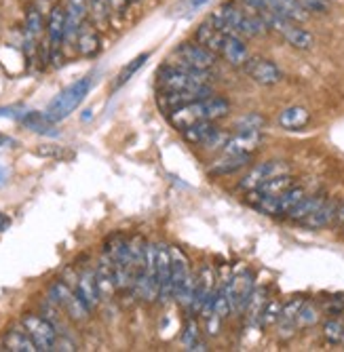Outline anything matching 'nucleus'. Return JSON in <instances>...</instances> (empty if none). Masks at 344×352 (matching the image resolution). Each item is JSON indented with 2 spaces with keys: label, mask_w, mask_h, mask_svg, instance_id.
<instances>
[{
  "label": "nucleus",
  "mask_w": 344,
  "mask_h": 352,
  "mask_svg": "<svg viewBox=\"0 0 344 352\" xmlns=\"http://www.w3.org/2000/svg\"><path fill=\"white\" fill-rule=\"evenodd\" d=\"M207 21L217 30L226 32V34H237L241 38H258L268 32L264 21L254 11L237 7L233 3L220 5L207 17Z\"/></svg>",
  "instance_id": "obj_1"
},
{
  "label": "nucleus",
  "mask_w": 344,
  "mask_h": 352,
  "mask_svg": "<svg viewBox=\"0 0 344 352\" xmlns=\"http://www.w3.org/2000/svg\"><path fill=\"white\" fill-rule=\"evenodd\" d=\"M230 114V104L224 98H217V95H209V98L197 100L193 104H186L169 114V122L175 126L178 131L186 129L195 122H205V120H222Z\"/></svg>",
  "instance_id": "obj_2"
},
{
  "label": "nucleus",
  "mask_w": 344,
  "mask_h": 352,
  "mask_svg": "<svg viewBox=\"0 0 344 352\" xmlns=\"http://www.w3.org/2000/svg\"><path fill=\"white\" fill-rule=\"evenodd\" d=\"M91 87H93V74H87V76L74 80L72 85H68L64 91H59L55 98L49 102V106L45 110L49 120L59 122V120L68 118L85 102V98L89 95Z\"/></svg>",
  "instance_id": "obj_3"
},
{
  "label": "nucleus",
  "mask_w": 344,
  "mask_h": 352,
  "mask_svg": "<svg viewBox=\"0 0 344 352\" xmlns=\"http://www.w3.org/2000/svg\"><path fill=\"white\" fill-rule=\"evenodd\" d=\"M256 15L264 21V25L270 32L279 34L290 47H294L298 51H308V49H312V45H315V36H312L306 28H302L298 21L288 19L275 11H258Z\"/></svg>",
  "instance_id": "obj_4"
},
{
  "label": "nucleus",
  "mask_w": 344,
  "mask_h": 352,
  "mask_svg": "<svg viewBox=\"0 0 344 352\" xmlns=\"http://www.w3.org/2000/svg\"><path fill=\"white\" fill-rule=\"evenodd\" d=\"M159 89L161 91H197L209 87V72H191L182 66H163L159 70Z\"/></svg>",
  "instance_id": "obj_5"
},
{
  "label": "nucleus",
  "mask_w": 344,
  "mask_h": 352,
  "mask_svg": "<svg viewBox=\"0 0 344 352\" xmlns=\"http://www.w3.org/2000/svg\"><path fill=\"white\" fill-rule=\"evenodd\" d=\"M49 302L55 306V308H61L64 310L72 321L76 323H83L87 321V316H89V308L85 306V302L78 298V294L72 289V285H68L66 280H53L49 285Z\"/></svg>",
  "instance_id": "obj_6"
},
{
  "label": "nucleus",
  "mask_w": 344,
  "mask_h": 352,
  "mask_svg": "<svg viewBox=\"0 0 344 352\" xmlns=\"http://www.w3.org/2000/svg\"><path fill=\"white\" fill-rule=\"evenodd\" d=\"M224 285L226 300L230 306V314H245L247 304L254 296L256 289V278L252 270H239L235 276H230Z\"/></svg>",
  "instance_id": "obj_7"
},
{
  "label": "nucleus",
  "mask_w": 344,
  "mask_h": 352,
  "mask_svg": "<svg viewBox=\"0 0 344 352\" xmlns=\"http://www.w3.org/2000/svg\"><path fill=\"white\" fill-rule=\"evenodd\" d=\"M173 55H175L178 66L191 70V72H209L217 63V55L213 51H209L207 47L199 45L197 41L182 43L180 47H175Z\"/></svg>",
  "instance_id": "obj_8"
},
{
  "label": "nucleus",
  "mask_w": 344,
  "mask_h": 352,
  "mask_svg": "<svg viewBox=\"0 0 344 352\" xmlns=\"http://www.w3.org/2000/svg\"><path fill=\"white\" fill-rule=\"evenodd\" d=\"M180 133L191 146H199V148H207V150H222L230 135L224 129H220L213 120L195 122L191 126H186V129H182Z\"/></svg>",
  "instance_id": "obj_9"
},
{
  "label": "nucleus",
  "mask_w": 344,
  "mask_h": 352,
  "mask_svg": "<svg viewBox=\"0 0 344 352\" xmlns=\"http://www.w3.org/2000/svg\"><path fill=\"white\" fill-rule=\"evenodd\" d=\"M21 325L23 329L30 333L32 342L36 344L39 350L47 352V350H53L55 346V340H57V327L49 321L47 316H41V314H25L21 318Z\"/></svg>",
  "instance_id": "obj_10"
},
{
  "label": "nucleus",
  "mask_w": 344,
  "mask_h": 352,
  "mask_svg": "<svg viewBox=\"0 0 344 352\" xmlns=\"http://www.w3.org/2000/svg\"><path fill=\"white\" fill-rule=\"evenodd\" d=\"M243 70L247 72L249 78L262 87H275L283 80V70H281L272 59H266V57H249Z\"/></svg>",
  "instance_id": "obj_11"
},
{
  "label": "nucleus",
  "mask_w": 344,
  "mask_h": 352,
  "mask_svg": "<svg viewBox=\"0 0 344 352\" xmlns=\"http://www.w3.org/2000/svg\"><path fill=\"white\" fill-rule=\"evenodd\" d=\"M72 289L78 294V298L85 302L89 310H96L102 302V292L98 283V272L96 268H83L80 272L74 274V285Z\"/></svg>",
  "instance_id": "obj_12"
},
{
  "label": "nucleus",
  "mask_w": 344,
  "mask_h": 352,
  "mask_svg": "<svg viewBox=\"0 0 344 352\" xmlns=\"http://www.w3.org/2000/svg\"><path fill=\"white\" fill-rule=\"evenodd\" d=\"M290 173V165L283 161H266V163H258L254 167H249L247 173L241 177L239 182V190H254L260 184H264L266 179L275 177V175H283Z\"/></svg>",
  "instance_id": "obj_13"
},
{
  "label": "nucleus",
  "mask_w": 344,
  "mask_h": 352,
  "mask_svg": "<svg viewBox=\"0 0 344 352\" xmlns=\"http://www.w3.org/2000/svg\"><path fill=\"white\" fill-rule=\"evenodd\" d=\"M47 41H49V55L53 59H57L59 51H61V45L66 41V7L61 5H55L51 11H49V17H47Z\"/></svg>",
  "instance_id": "obj_14"
},
{
  "label": "nucleus",
  "mask_w": 344,
  "mask_h": 352,
  "mask_svg": "<svg viewBox=\"0 0 344 352\" xmlns=\"http://www.w3.org/2000/svg\"><path fill=\"white\" fill-rule=\"evenodd\" d=\"M156 276H159V302L167 304L173 300L171 292V249L165 245L156 247Z\"/></svg>",
  "instance_id": "obj_15"
},
{
  "label": "nucleus",
  "mask_w": 344,
  "mask_h": 352,
  "mask_svg": "<svg viewBox=\"0 0 344 352\" xmlns=\"http://www.w3.org/2000/svg\"><path fill=\"white\" fill-rule=\"evenodd\" d=\"M213 95L211 87H205V89H197V91H161L159 95V106L161 110H165L167 114H171L173 110L186 106V104H193L197 100H203V98H209Z\"/></svg>",
  "instance_id": "obj_16"
},
{
  "label": "nucleus",
  "mask_w": 344,
  "mask_h": 352,
  "mask_svg": "<svg viewBox=\"0 0 344 352\" xmlns=\"http://www.w3.org/2000/svg\"><path fill=\"white\" fill-rule=\"evenodd\" d=\"M217 57H222L226 63H230L233 68H243L252 55H249L245 38H241L237 34H226L224 32V38L220 45V51H217Z\"/></svg>",
  "instance_id": "obj_17"
},
{
  "label": "nucleus",
  "mask_w": 344,
  "mask_h": 352,
  "mask_svg": "<svg viewBox=\"0 0 344 352\" xmlns=\"http://www.w3.org/2000/svg\"><path fill=\"white\" fill-rule=\"evenodd\" d=\"M262 140H264L262 131H233L220 152L222 154H254L260 148Z\"/></svg>",
  "instance_id": "obj_18"
},
{
  "label": "nucleus",
  "mask_w": 344,
  "mask_h": 352,
  "mask_svg": "<svg viewBox=\"0 0 344 352\" xmlns=\"http://www.w3.org/2000/svg\"><path fill=\"white\" fill-rule=\"evenodd\" d=\"M43 32H45L43 11L36 5H32L25 11V23H23V36H25V51H28V55H32L36 51Z\"/></svg>",
  "instance_id": "obj_19"
},
{
  "label": "nucleus",
  "mask_w": 344,
  "mask_h": 352,
  "mask_svg": "<svg viewBox=\"0 0 344 352\" xmlns=\"http://www.w3.org/2000/svg\"><path fill=\"white\" fill-rule=\"evenodd\" d=\"M66 41L64 45H76V36L87 21V0H66Z\"/></svg>",
  "instance_id": "obj_20"
},
{
  "label": "nucleus",
  "mask_w": 344,
  "mask_h": 352,
  "mask_svg": "<svg viewBox=\"0 0 344 352\" xmlns=\"http://www.w3.org/2000/svg\"><path fill=\"white\" fill-rule=\"evenodd\" d=\"M249 163H252V154H222V158H217L209 167V175L226 177L249 167Z\"/></svg>",
  "instance_id": "obj_21"
},
{
  "label": "nucleus",
  "mask_w": 344,
  "mask_h": 352,
  "mask_svg": "<svg viewBox=\"0 0 344 352\" xmlns=\"http://www.w3.org/2000/svg\"><path fill=\"white\" fill-rule=\"evenodd\" d=\"M215 272L211 266H203L201 272L197 274V292H195V300H193V308L191 312H199L203 308V304L215 294Z\"/></svg>",
  "instance_id": "obj_22"
},
{
  "label": "nucleus",
  "mask_w": 344,
  "mask_h": 352,
  "mask_svg": "<svg viewBox=\"0 0 344 352\" xmlns=\"http://www.w3.org/2000/svg\"><path fill=\"white\" fill-rule=\"evenodd\" d=\"M76 51L83 57H96L102 51V38H100V30L93 23H83L78 36H76Z\"/></svg>",
  "instance_id": "obj_23"
},
{
  "label": "nucleus",
  "mask_w": 344,
  "mask_h": 352,
  "mask_svg": "<svg viewBox=\"0 0 344 352\" xmlns=\"http://www.w3.org/2000/svg\"><path fill=\"white\" fill-rule=\"evenodd\" d=\"M338 201L336 199H325V203L312 213V215H308L304 221H300L302 226H306L308 230H321V228H327V226H332L334 223V219H336V211H338Z\"/></svg>",
  "instance_id": "obj_24"
},
{
  "label": "nucleus",
  "mask_w": 344,
  "mask_h": 352,
  "mask_svg": "<svg viewBox=\"0 0 344 352\" xmlns=\"http://www.w3.org/2000/svg\"><path fill=\"white\" fill-rule=\"evenodd\" d=\"M3 348L11 350V352H36L39 350L21 323L7 331V336L3 338Z\"/></svg>",
  "instance_id": "obj_25"
},
{
  "label": "nucleus",
  "mask_w": 344,
  "mask_h": 352,
  "mask_svg": "<svg viewBox=\"0 0 344 352\" xmlns=\"http://www.w3.org/2000/svg\"><path fill=\"white\" fill-rule=\"evenodd\" d=\"M191 266H189V258L175 247L171 249V292H173V298L175 294L180 292V287L184 285V280L189 278L191 274Z\"/></svg>",
  "instance_id": "obj_26"
},
{
  "label": "nucleus",
  "mask_w": 344,
  "mask_h": 352,
  "mask_svg": "<svg viewBox=\"0 0 344 352\" xmlns=\"http://www.w3.org/2000/svg\"><path fill=\"white\" fill-rule=\"evenodd\" d=\"M310 122V112L304 106H290L279 114V124L288 131H300Z\"/></svg>",
  "instance_id": "obj_27"
},
{
  "label": "nucleus",
  "mask_w": 344,
  "mask_h": 352,
  "mask_svg": "<svg viewBox=\"0 0 344 352\" xmlns=\"http://www.w3.org/2000/svg\"><path fill=\"white\" fill-rule=\"evenodd\" d=\"M23 126H28L30 131L41 133V135H57L55 122L49 120V116L45 112H23V116L19 118Z\"/></svg>",
  "instance_id": "obj_28"
},
{
  "label": "nucleus",
  "mask_w": 344,
  "mask_h": 352,
  "mask_svg": "<svg viewBox=\"0 0 344 352\" xmlns=\"http://www.w3.org/2000/svg\"><path fill=\"white\" fill-rule=\"evenodd\" d=\"M222 38H224V32L217 30L215 25H211L209 21H203L195 32V41L203 47H207L209 51H213L215 55H217V51H220Z\"/></svg>",
  "instance_id": "obj_29"
},
{
  "label": "nucleus",
  "mask_w": 344,
  "mask_h": 352,
  "mask_svg": "<svg viewBox=\"0 0 344 352\" xmlns=\"http://www.w3.org/2000/svg\"><path fill=\"white\" fill-rule=\"evenodd\" d=\"M87 17L98 30H104L110 25L112 9L108 0H87Z\"/></svg>",
  "instance_id": "obj_30"
},
{
  "label": "nucleus",
  "mask_w": 344,
  "mask_h": 352,
  "mask_svg": "<svg viewBox=\"0 0 344 352\" xmlns=\"http://www.w3.org/2000/svg\"><path fill=\"white\" fill-rule=\"evenodd\" d=\"M323 203H325V197L323 195H304L302 201L288 213V219H292V221H304L308 215L315 213Z\"/></svg>",
  "instance_id": "obj_31"
},
{
  "label": "nucleus",
  "mask_w": 344,
  "mask_h": 352,
  "mask_svg": "<svg viewBox=\"0 0 344 352\" xmlns=\"http://www.w3.org/2000/svg\"><path fill=\"white\" fill-rule=\"evenodd\" d=\"M292 186H294V177L290 173H283V175H275V177L266 179L264 184H260L254 190L260 192V195H264V197H275V195H281V192H286Z\"/></svg>",
  "instance_id": "obj_32"
},
{
  "label": "nucleus",
  "mask_w": 344,
  "mask_h": 352,
  "mask_svg": "<svg viewBox=\"0 0 344 352\" xmlns=\"http://www.w3.org/2000/svg\"><path fill=\"white\" fill-rule=\"evenodd\" d=\"M266 292L264 289H254V296L247 304V310H245V316L249 318V323L252 325H260V316H262V310L266 306Z\"/></svg>",
  "instance_id": "obj_33"
},
{
  "label": "nucleus",
  "mask_w": 344,
  "mask_h": 352,
  "mask_svg": "<svg viewBox=\"0 0 344 352\" xmlns=\"http://www.w3.org/2000/svg\"><path fill=\"white\" fill-rule=\"evenodd\" d=\"M319 318H321V310L317 304H312V302H304L298 310V316H296V323L298 327H315L319 323Z\"/></svg>",
  "instance_id": "obj_34"
},
{
  "label": "nucleus",
  "mask_w": 344,
  "mask_h": 352,
  "mask_svg": "<svg viewBox=\"0 0 344 352\" xmlns=\"http://www.w3.org/2000/svg\"><path fill=\"white\" fill-rule=\"evenodd\" d=\"M148 57H150V53H142V55H138L136 59H131L127 66H125L120 72H118V76H116V80H114V85H112V89L116 91V89H120L125 82H129L131 80V76L144 66V61H148Z\"/></svg>",
  "instance_id": "obj_35"
},
{
  "label": "nucleus",
  "mask_w": 344,
  "mask_h": 352,
  "mask_svg": "<svg viewBox=\"0 0 344 352\" xmlns=\"http://www.w3.org/2000/svg\"><path fill=\"white\" fill-rule=\"evenodd\" d=\"M182 344L186 350H207V344L201 342V331L195 321H189L182 333Z\"/></svg>",
  "instance_id": "obj_36"
},
{
  "label": "nucleus",
  "mask_w": 344,
  "mask_h": 352,
  "mask_svg": "<svg viewBox=\"0 0 344 352\" xmlns=\"http://www.w3.org/2000/svg\"><path fill=\"white\" fill-rule=\"evenodd\" d=\"M264 124V116H260L258 112H249L235 122V131H262Z\"/></svg>",
  "instance_id": "obj_37"
},
{
  "label": "nucleus",
  "mask_w": 344,
  "mask_h": 352,
  "mask_svg": "<svg viewBox=\"0 0 344 352\" xmlns=\"http://www.w3.org/2000/svg\"><path fill=\"white\" fill-rule=\"evenodd\" d=\"M323 338L330 344H342V338H344V318L332 316L330 321L323 325Z\"/></svg>",
  "instance_id": "obj_38"
},
{
  "label": "nucleus",
  "mask_w": 344,
  "mask_h": 352,
  "mask_svg": "<svg viewBox=\"0 0 344 352\" xmlns=\"http://www.w3.org/2000/svg\"><path fill=\"white\" fill-rule=\"evenodd\" d=\"M281 306L277 300H268L264 310H262V316H260V327H270V325H277L279 316H281Z\"/></svg>",
  "instance_id": "obj_39"
},
{
  "label": "nucleus",
  "mask_w": 344,
  "mask_h": 352,
  "mask_svg": "<svg viewBox=\"0 0 344 352\" xmlns=\"http://www.w3.org/2000/svg\"><path fill=\"white\" fill-rule=\"evenodd\" d=\"M323 310L327 316H338V314H344V296H334L332 300H327L323 304Z\"/></svg>",
  "instance_id": "obj_40"
},
{
  "label": "nucleus",
  "mask_w": 344,
  "mask_h": 352,
  "mask_svg": "<svg viewBox=\"0 0 344 352\" xmlns=\"http://www.w3.org/2000/svg\"><path fill=\"white\" fill-rule=\"evenodd\" d=\"M304 9L310 13H327L330 9V0H302Z\"/></svg>",
  "instance_id": "obj_41"
},
{
  "label": "nucleus",
  "mask_w": 344,
  "mask_h": 352,
  "mask_svg": "<svg viewBox=\"0 0 344 352\" xmlns=\"http://www.w3.org/2000/svg\"><path fill=\"white\" fill-rule=\"evenodd\" d=\"M110 3V9H112V15H118V17H122L125 13H127V9H129V0H108Z\"/></svg>",
  "instance_id": "obj_42"
},
{
  "label": "nucleus",
  "mask_w": 344,
  "mask_h": 352,
  "mask_svg": "<svg viewBox=\"0 0 344 352\" xmlns=\"http://www.w3.org/2000/svg\"><path fill=\"white\" fill-rule=\"evenodd\" d=\"M334 226L344 230V201L338 205V211H336V219H334Z\"/></svg>",
  "instance_id": "obj_43"
},
{
  "label": "nucleus",
  "mask_w": 344,
  "mask_h": 352,
  "mask_svg": "<svg viewBox=\"0 0 344 352\" xmlns=\"http://www.w3.org/2000/svg\"><path fill=\"white\" fill-rule=\"evenodd\" d=\"M25 110H17V108H0V116H9V118H21Z\"/></svg>",
  "instance_id": "obj_44"
},
{
  "label": "nucleus",
  "mask_w": 344,
  "mask_h": 352,
  "mask_svg": "<svg viewBox=\"0 0 344 352\" xmlns=\"http://www.w3.org/2000/svg\"><path fill=\"white\" fill-rule=\"evenodd\" d=\"M9 177H11V169L7 165H0V188L7 186Z\"/></svg>",
  "instance_id": "obj_45"
},
{
  "label": "nucleus",
  "mask_w": 344,
  "mask_h": 352,
  "mask_svg": "<svg viewBox=\"0 0 344 352\" xmlns=\"http://www.w3.org/2000/svg\"><path fill=\"white\" fill-rule=\"evenodd\" d=\"M11 226V217L7 213H0V232H5Z\"/></svg>",
  "instance_id": "obj_46"
},
{
  "label": "nucleus",
  "mask_w": 344,
  "mask_h": 352,
  "mask_svg": "<svg viewBox=\"0 0 344 352\" xmlns=\"http://www.w3.org/2000/svg\"><path fill=\"white\" fill-rule=\"evenodd\" d=\"M131 5H140V3H144V0H129Z\"/></svg>",
  "instance_id": "obj_47"
},
{
  "label": "nucleus",
  "mask_w": 344,
  "mask_h": 352,
  "mask_svg": "<svg viewBox=\"0 0 344 352\" xmlns=\"http://www.w3.org/2000/svg\"><path fill=\"white\" fill-rule=\"evenodd\" d=\"M193 3H195V5L199 7V5H203V3H205V0H193Z\"/></svg>",
  "instance_id": "obj_48"
},
{
  "label": "nucleus",
  "mask_w": 344,
  "mask_h": 352,
  "mask_svg": "<svg viewBox=\"0 0 344 352\" xmlns=\"http://www.w3.org/2000/svg\"><path fill=\"white\" fill-rule=\"evenodd\" d=\"M342 344H344V338H342Z\"/></svg>",
  "instance_id": "obj_49"
},
{
  "label": "nucleus",
  "mask_w": 344,
  "mask_h": 352,
  "mask_svg": "<svg viewBox=\"0 0 344 352\" xmlns=\"http://www.w3.org/2000/svg\"><path fill=\"white\" fill-rule=\"evenodd\" d=\"M0 142H3V140H0Z\"/></svg>",
  "instance_id": "obj_50"
},
{
  "label": "nucleus",
  "mask_w": 344,
  "mask_h": 352,
  "mask_svg": "<svg viewBox=\"0 0 344 352\" xmlns=\"http://www.w3.org/2000/svg\"><path fill=\"white\" fill-rule=\"evenodd\" d=\"M342 318H344V316H342Z\"/></svg>",
  "instance_id": "obj_51"
}]
</instances>
